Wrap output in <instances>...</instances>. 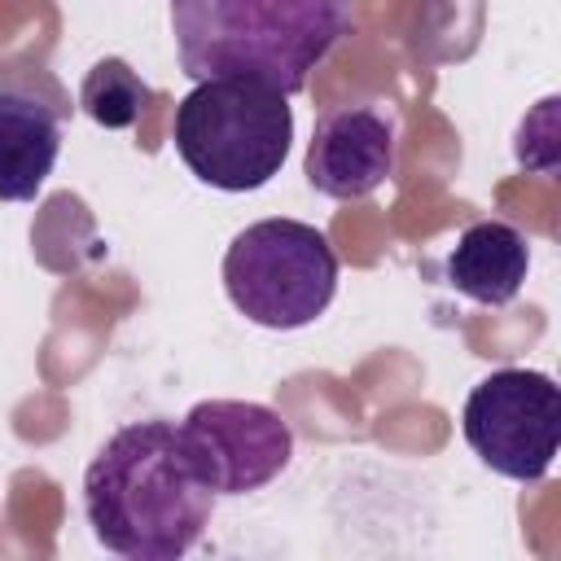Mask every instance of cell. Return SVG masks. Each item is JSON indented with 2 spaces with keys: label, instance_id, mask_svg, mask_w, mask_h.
I'll return each instance as SVG.
<instances>
[{
  "label": "cell",
  "instance_id": "6da1fadb",
  "mask_svg": "<svg viewBox=\"0 0 561 561\" xmlns=\"http://www.w3.org/2000/svg\"><path fill=\"white\" fill-rule=\"evenodd\" d=\"M219 491L171 421H131L114 430L88 473L83 513L105 552L127 561H175L210 526Z\"/></svg>",
  "mask_w": 561,
  "mask_h": 561
},
{
  "label": "cell",
  "instance_id": "7a4b0ae2",
  "mask_svg": "<svg viewBox=\"0 0 561 561\" xmlns=\"http://www.w3.org/2000/svg\"><path fill=\"white\" fill-rule=\"evenodd\" d=\"M351 31V0H171V35L188 79H254L285 96Z\"/></svg>",
  "mask_w": 561,
  "mask_h": 561
},
{
  "label": "cell",
  "instance_id": "3957f363",
  "mask_svg": "<svg viewBox=\"0 0 561 561\" xmlns=\"http://www.w3.org/2000/svg\"><path fill=\"white\" fill-rule=\"evenodd\" d=\"M171 140L184 167L224 193L263 188L289 153V96L254 79H202L171 118Z\"/></svg>",
  "mask_w": 561,
  "mask_h": 561
},
{
  "label": "cell",
  "instance_id": "277c9868",
  "mask_svg": "<svg viewBox=\"0 0 561 561\" xmlns=\"http://www.w3.org/2000/svg\"><path fill=\"white\" fill-rule=\"evenodd\" d=\"M228 302L263 329H302L333 302L337 254L302 219H259L224 250Z\"/></svg>",
  "mask_w": 561,
  "mask_h": 561
},
{
  "label": "cell",
  "instance_id": "5b68a950",
  "mask_svg": "<svg viewBox=\"0 0 561 561\" xmlns=\"http://www.w3.org/2000/svg\"><path fill=\"white\" fill-rule=\"evenodd\" d=\"M465 443L513 482H539L561 443V390L535 368H495L465 399Z\"/></svg>",
  "mask_w": 561,
  "mask_h": 561
},
{
  "label": "cell",
  "instance_id": "8992f818",
  "mask_svg": "<svg viewBox=\"0 0 561 561\" xmlns=\"http://www.w3.org/2000/svg\"><path fill=\"white\" fill-rule=\"evenodd\" d=\"M180 430L219 495L267 486L294 456V430L280 412L250 399H202Z\"/></svg>",
  "mask_w": 561,
  "mask_h": 561
},
{
  "label": "cell",
  "instance_id": "52a82bcc",
  "mask_svg": "<svg viewBox=\"0 0 561 561\" xmlns=\"http://www.w3.org/2000/svg\"><path fill=\"white\" fill-rule=\"evenodd\" d=\"M307 184L324 197L355 202L394 171V118L377 105H337L316 118L302 158Z\"/></svg>",
  "mask_w": 561,
  "mask_h": 561
},
{
  "label": "cell",
  "instance_id": "ba28073f",
  "mask_svg": "<svg viewBox=\"0 0 561 561\" xmlns=\"http://www.w3.org/2000/svg\"><path fill=\"white\" fill-rule=\"evenodd\" d=\"M61 153V110L22 88H0V202H31Z\"/></svg>",
  "mask_w": 561,
  "mask_h": 561
},
{
  "label": "cell",
  "instance_id": "9c48e42d",
  "mask_svg": "<svg viewBox=\"0 0 561 561\" xmlns=\"http://www.w3.org/2000/svg\"><path fill=\"white\" fill-rule=\"evenodd\" d=\"M443 272H447V285L456 294H465L482 307H504L517 298V289L530 272V245L513 224L478 219L460 232Z\"/></svg>",
  "mask_w": 561,
  "mask_h": 561
},
{
  "label": "cell",
  "instance_id": "30bf717a",
  "mask_svg": "<svg viewBox=\"0 0 561 561\" xmlns=\"http://www.w3.org/2000/svg\"><path fill=\"white\" fill-rule=\"evenodd\" d=\"M149 83L123 61V57H101L88 75H83V88H79V105L83 114L96 123V127H110V131H123L131 127L145 105H149Z\"/></svg>",
  "mask_w": 561,
  "mask_h": 561
}]
</instances>
